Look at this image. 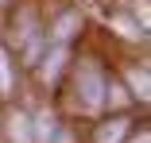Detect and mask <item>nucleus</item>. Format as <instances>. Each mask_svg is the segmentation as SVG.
Returning a JSON list of instances; mask_svg holds the SVG:
<instances>
[{
  "label": "nucleus",
  "mask_w": 151,
  "mask_h": 143,
  "mask_svg": "<svg viewBox=\"0 0 151 143\" xmlns=\"http://www.w3.org/2000/svg\"><path fill=\"white\" fill-rule=\"evenodd\" d=\"M132 85L139 89V97H147V77H143V74H132Z\"/></svg>",
  "instance_id": "39448f33"
},
{
  "label": "nucleus",
  "mask_w": 151,
  "mask_h": 143,
  "mask_svg": "<svg viewBox=\"0 0 151 143\" xmlns=\"http://www.w3.org/2000/svg\"><path fill=\"white\" fill-rule=\"evenodd\" d=\"M50 132H54V120H50V116H43V120H39V135H43V139H47V135H50Z\"/></svg>",
  "instance_id": "423d86ee"
},
{
  "label": "nucleus",
  "mask_w": 151,
  "mask_h": 143,
  "mask_svg": "<svg viewBox=\"0 0 151 143\" xmlns=\"http://www.w3.org/2000/svg\"><path fill=\"white\" fill-rule=\"evenodd\" d=\"M12 85V74H8V54L0 50V89H8Z\"/></svg>",
  "instance_id": "7ed1b4c3"
},
{
  "label": "nucleus",
  "mask_w": 151,
  "mask_h": 143,
  "mask_svg": "<svg viewBox=\"0 0 151 143\" xmlns=\"http://www.w3.org/2000/svg\"><path fill=\"white\" fill-rule=\"evenodd\" d=\"M81 89H85V104H101L105 85H101V74H97L93 66H85V70H81Z\"/></svg>",
  "instance_id": "f257e3e1"
},
{
  "label": "nucleus",
  "mask_w": 151,
  "mask_h": 143,
  "mask_svg": "<svg viewBox=\"0 0 151 143\" xmlns=\"http://www.w3.org/2000/svg\"><path fill=\"white\" fill-rule=\"evenodd\" d=\"M12 139H16V143H31V132H27V120H23V116L12 120Z\"/></svg>",
  "instance_id": "f03ea898"
},
{
  "label": "nucleus",
  "mask_w": 151,
  "mask_h": 143,
  "mask_svg": "<svg viewBox=\"0 0 151 143\" xmlns=\"http://www.w3.org/2000/svg\"><path fill=\"white\" fill-rule=\"evenodd\" d=\"M120 132H124V124H112V128H105V132H101V143H116V139H120Z\"/></svg>",
  "instance_id": "20e7f679"
}]
</instances>
